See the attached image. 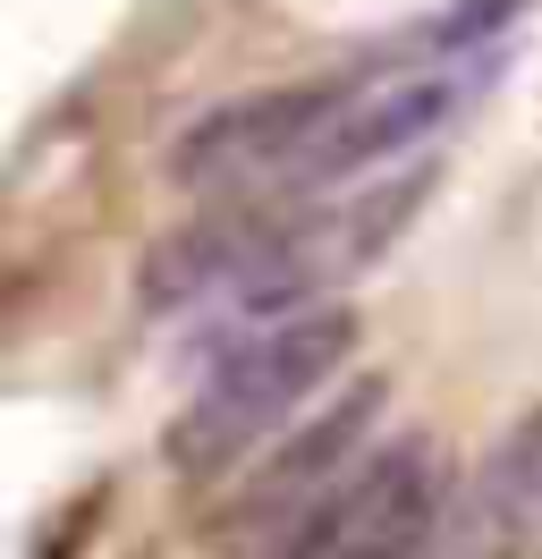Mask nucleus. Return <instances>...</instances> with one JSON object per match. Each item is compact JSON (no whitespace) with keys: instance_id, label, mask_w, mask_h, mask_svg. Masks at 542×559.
Returning a JSON list of instances; mask_svg holds the SVG:
<instances>
[{"instance_id":"20e7f679","label":"nucleus","mask_w":542,"mask_h":559,"mask_svg":"<svg viewBox=\"0 0 542 559\" xmlns=\"http://www.w3.org/2000/svg\"><path fill=\"white\" fill-rule=\"evenodd\" d=\"M433 559H542V407L449 475Z\"/></svg>"},{"instance_id":"7ed1b4c3","label":"nucleus","mask_w":542,"mask_h":559,"mask_svg":"<svg viewBox=\"0 0 542 559\" xmlns=\"http://www.w3.org/2000/svg\"><path fill=\"white\" fill-rule=\"evenodd\" d=\"M440 500H449V466L424 432L373 441V457L347 475V491L280 559H433Z\"/></svg>"},{"instance_id":"f03ea898","label":"nucleus","mask_w":542,"mask_h":559,"mask_svg":"<svg viewBox=\"0 0 542 559\" xmlns=\"http://www.w3.org/2000/svg\"><path fill=\"white\" fill-rule=\"evenodd\" d=\"M373 424H381V382H347L331 407L297 416L280 441H263V450L246 457L229 484H221V500H212L203 525L229 543V559L297 551V534L331 509L339 491H347V475L373 457Z\"/></svg>"},{"instance_id":"f257e3e1","label":"nucleus","mask_w":542,"mask_h":559,"mask_svg":"<svg viewBox=\"0 0 542 559\" xmlns=\"http://www.w3.org/2000/svg\"><path fill=\"white\" fill-rule=\"evenodd\" d=\"M347 356H356V314L347 306H288V314L246 322L229 348L203 365L187 407L169 416V432H162L169 475L229 484L263 441H280L347 373Z\"/></svg>"}]
</instances>
